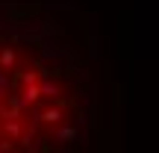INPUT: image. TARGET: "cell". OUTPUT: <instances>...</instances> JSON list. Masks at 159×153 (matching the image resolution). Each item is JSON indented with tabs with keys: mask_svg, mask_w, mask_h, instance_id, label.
Wrapping results in <instances>:
<instances>
[{
	"mask_svg": "<svg viewBox=\"0 0 159 153\" xmlns=\"http://www.w3.org/2000/svg\"><path fill=\"white\" fill-rule=\"evenodd\" d=\"M62 118H65V109L59 106L56 100L41 106L39 112H35V124H41V127H56V124H62Z\"/></svg>",
	"mask_w": 159,
	"mask_h": 153,
	"instance_id": "1",
	"label": "cell"
},
{
	"mask_svg": "<svg viewBox=\"0 0 159 153\" xmlns=\"http://www.w3.org/2000/svg\"><path fill=\"white\" fill-rule=\"evenodd\" d=\"M39 94H41V100H59L62 85H59V83H50V79H44V83L39 79Z\"/></svg>",
	"mask_w": 159,
	"mask_h": 153,
	"instance_id": "2",
	"label": "cell"
},
{
	"mask_svg": "<svg viewBox=\"0 0 159 153\" xmlns=\"http://www.w3.org/2000/svg\"><path fill=\"white\" fill-rule=\"evenodd\" d=\"M18 65V50L15 47H0V71H15Z\"/></svg>",
	"mask_w": 159,
	"mask_h": 153,
	"instance_id": "3",
	"label": "cell"
},
{
	"mask_svg": "<svg viewBox=\"0 0 159 153\" xmlns=\"http://www.w3.org/2000/svg\"><path fill=\"white\" fill-rule=\"evenodd\" d=\"M39 100H41V94H39V83H33V85H24V91H21V103H24V109L35 106Z\"/></svg>",
	"mask_w": 159,
	"mask_h": 153,
	"instance_id": "4",
	"label": "cell"
},
{
	"mask_svg": "<svg viewBox=\"0 0 159 153\" xmlns=\"http://www.w3.org/2000/svg\"><path fill=\"white\" fill-rule=\"evenodd\" d=\"M0 130L6 133V138H18V136H21V130H24V121L21 118H6Z\"/></svg>",
	"mask_w": 159,
	"mask_h": 153,
	"instance_id": "5",
	"label": "cell"
},
{
	"mask_svg": "<svg viewBox=\"0 0 159 153\" xmlns=\"http://www.w3.org/2000/svg\"><path fill=\"white\" fill-rule=\"evenodd\" d=\"M53 138H56V142H62V144L74 142V138H77V127H65V124H56V133H53Z\"/></svg>",
	"mask_w": 159,
	"mask_h": 153,
	"instance_id": "6",
	"label": "cell"
},
{
	"mask_svg": "<svg viewBox=\"0 0 159 153\" xmlns=\"http://www.w3.org/2000/svg\"><path fill=\"white\" fill-rule=\"evenodd\" d=\"M18 79H21V85H33V83L41 79V74H35V71H18Z\"/></svg>",
	"mask_w": 159,
	"mask_h": 153,
	"instance_id": "7",
	"label": "cell"
}]
</instances>
